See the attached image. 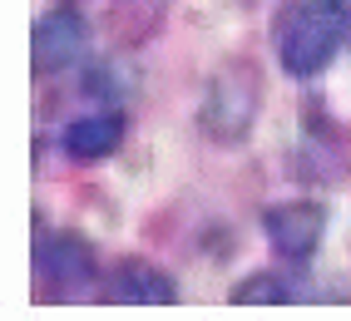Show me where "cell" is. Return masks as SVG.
<instances>
[{"label":"cell","instance_id":"obj_1","mask_svg":"<svg viewBox=\"0 0 351 321\" xmlns=\"http://www.w3.org/2000/svg\"><path fill=\"white\" fill-rule=\"evenodd\" d=\"M277 60L292 79H312L341 55L351 40V5L346 0H292L272 20Z\"/></svg>","mask_w":351,"mask_h":321},{"label":"cell","instance_id":"obj_2","mask_svg":"<svg viewBox=\"0 0 351 321\" xmlns=\"http://www.w3.org/2000/svg\"><path fill=\"white\" fill-rule=\"evenodd\" d=\"M257 114V64L252 60H228L208 84L203 104V129L213 139H243Z\"/></svg>","mask_w":351,"mask_h":321},{"label":"cell","instance_id":"obj_3","mask_svg":"<svg viewBox=\"0 0 351 321\" xmlns=\"http://www.w3.org/2000/svg\"><path fill=\"white\" fill-rule=\"evenodd\" d=\"M35 277H45V292L55 302H69L95 282V252L80 233H55L50 242L35 247Z\"/></svg>","mask_w":351,"mask_h":321},{"label":"cell","instance_id":"obj_4","mask_svg":"<svg viewBox=\"0 0 351 321\" xmlns=\"http://www.w3.org/2000/svg\"><path fill=\"white\" fill-rule=\"evenodd\" d=\"M89 44V25L75 5H55L50 15L35 20V40H30V64L35 75H60L64 64H75Z\"/></svg>","mask_w":351,"mask_h":321},{"label":"cell","instance_id":"obj_5","mask_svg":"<svg viewBox=\"0 0 351 321\" xmlns=\"http://www.w3.org/2000/svg\"><path fill=\"white\" fill-rule=\"evenodd\" d=\"M263 233H267L277 257L307 262L326 233V208L322 203H277V208L263 213Z\"/></svg>","mask_w":351,"mask_h":321},{"label":"cell","instance_id":"obj_6","mask_svg":"<svg viewBox=\"0 0 351 321\" xmlns=\"http://www.w3.org/2000/svg\"><path fill=\"white\" fill-rule=\"evenodd\" d=\"M99 296L114 302V307H163V302H173V296H178V287H173V277L163 267H154L144 257H124L104 277Z\"/></svg>","mask_w":351,"mask_h":321},{"label":"cell","instance_id":"obj_7","mask_svg":"<svg viewBox=\"0 0 351 321\" xmlns=\"http://www.w3.org/2000/svg\"><path fill=\"white\" fill-rule=\"evenodd\" d=\"M60 144H64L69 158H80V164H99V158H109L124 144V119L119 114H84V119H75L64 129Z\"/></svg>","mask_w":351,"mask_h":321},{"label":"cell","instance_id":"obj_8","mask_svg":"<svg viewBox=\"0 0 351 321\" xmlns=\"http://www.w3.org/2000/svg\"><path fill=\"white\" fill-rule=\"evenodd\" d=\"M158 20H163V0H114L109 5V25L124 44H138L144 35H154Z\"/></svg>","mask_w":351,"mask_h":321},{"label":"cell","instance_id":"obj_9","mask_svg":"<svg viewBox=\"0 0 351 321\" xmlns=\"http://www.w3.org/2000/svg\"><path fill=\"white\" fill-rule=\"evenodd\" d=\"M232 302L238 307H257V302H292L287 277H272V272H252L247 282L232 287Z\"/></svg>","mask_w":351,"mask_h":321}]
</instances>
